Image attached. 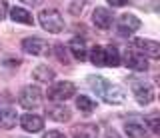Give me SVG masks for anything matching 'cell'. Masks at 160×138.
Segmentation results:
<instances>
[{
  "label": "cell",
  "instance_id": "6da1fadb",
  "mask_svg": "<svg viewBox=\"0 0 160 138\" xmlns=\"http://www.w3.org/2000/svg\"><path fill=\"white\" fill-rule=\"evenodd\" d=\"M38 20H40L44 30H48L52 34H58V32L64 30V18H62V14H60L58 10H52V8L42 10L38 14Z\"/></svg>",
  "mask_w": 160,
  "mask_h": 138
},
{
  "label": "cell",
  "instance_id": "7a4b0ae2",
  "mask_svg": "<svg viewBox=\"0 0 160 138\" xmlns=\"http://www.w3.org/2000/svg\"><path fill=\"white\" fill-rule=\"evenodd\" d=\"M76 94V86H74V82H54L52 86L48 88V98L50 100H56V102H64L68 100V98H72Z\"/></svg>",
  "mask_w": 160,
  "mask_h": 138
},
{
  "label": "cell",
  "instance_id": "3957f363",
  "mask_svg": "<svg viewBox=\"0 0 160 138\" xmlns=\"http://www.w3.org/2000/svg\"><path fill=\"white\" fill-rule=\"evenodd\" d=\"M130 86H132V90H134V96H136L138 104L146 106V104H150V102L154 100V88L150 84L138 80V78H130Z\"/></svg>",
  "mask_w": 160,
  "mask_h": 138
},
{
  "label": "cell",
  "instance_id": "277c9868",
  "mask_svg": "<svg viewBox=\"0 0 160 138\" xmlns=\"http://www.w3.org/2000/svg\"><path fill=\"white\" fill-rule=\"evenodd\" d=\"M20 106H24L26 110H32V108H38L42 104V92H40L38 86H26L22 92H20Z\"/></svg>",
  "mask_w": 160,
  "mask_h": 138
},
{
  "label": "cell",
  "instance_id": "5b68a950",
  "mask_svg": "<svg viewBox=\"0 0 160 138\" xmlns=\"http://www.w3.org/2000/svg\"><path fill=\"white\" fill-rule=\"evenodd\" d=\"M124 64H126L128 68H132V70H136V72H146L148 70L146 56L140 54L138 50H126V54H124Z\"/></svg>",
  "mask_w": 160,
  "mask_h": 138
},
{
  "label": "cell",
  "instance_id": "8992f818",
  "mask_svg": "<svg viewBox=\"0 0 160 138\" xmlns=\"http://www.w3.org/2000/svg\"><path fill=\"white\" fill-rule=\"evenodd\" d=\"M22 50L26 54H32V56H42V54H46L48 50V42L42 40V38H24L22 40Z\"/></svg>",
  "mask_w": 160,
  "mask_h": 138
},
{
  "label": "cell",
  "instance_id": "52a82bcc",
  "mask_svg": "<svg viewBox=\"0 0 160 138\" xmlns=\"http://www.w3.org/2000/svg\"><path fill=\"white\" fill-rule=\"evenodd\" d=\"M132 44L138 48L140 54H144V56H148V58H160V44L158 42L148 40V38H136Z\"/></svg>",
  "mask_w": 160,
  "mask_h": 138
},
{
  "label": "cell",
  "instance_id": "ba28073f",
  "mask_svg": "<svg viewBox=\"0 0 160 138\" xmlns=\"http://www.w3.org/2000/svg\"><path fill=\"white\" fill-rule=\"evenodd\" d=\"M140 28V20L134 14H122V16L118 18V32L122 34V36H128V34L136 32Z\"/></svg>",
  "mask_w": 160,
  "mask_h": 138
},
{
  "label": "cell",
  "instance_id": "9c48e42d",
  "mask_svg": "<svg viewBox=\"0 0 160 138\" xmlns=\"http://www.w3.org/2000/svg\"><path fill=\"white\" fill-rule=\"evenodd\" d=\"M20 126L26 132H30V134H36V132H40L44 128V118L38 116V114H22Z\"/></svg>",
  "mask_w": 160,
  "mask_h": 138
},
{
  "label": "cell",
  "instance_id": "30bf717a",
  "mask_svg": "<svg viewBox=\"0 0 160 138\" xmlns=\"http://www.w3.org/2000/svg\"><path fill=\"white\" fill-rule=\"evenodd\" d=\"M102 98L108 102V104H122V102L126 100V92H124L120 86L110 82V84L106 86V90L102 92Z\"/></svg>",
  "mask_w": 160,
  "mask_h": 138
},
{
  "label": "cell",
  "instance_id": "8fae6325",
  "mask_svg": "<svg viewBox=\"0 0 160 138\" xmlns=\"http://www.w3.org/2000/svg\"><path fill=\"white\" fill-rule=\"evenodd\" d=\"M68 50H70V54H72L76 60H80V62H84V60L88 58L86 42H84V38H80V36H76V38H72V40H70Z\"/></svg>",
  "mask_w": 160,
  "mask_h": 138
},
{
  "label": "cell",
  "instance_id": "7c38bea8",
  "mask_svg": "<svg viewBox=\"0 0 160 138\" xmlns=\"http://www.w3.org/2000/svg\"><path fill=\"white\" fill-rule=\"evenodd\" d=\"M92 22L96 24L98 28H102V30H108L110 26H112V22H114V16H112V12L106 10V8H96L92 14Z\"/></svg>",
  "mask_w": 160,
  "mask_h": 138
},
{
  "label": "cell",
  "instance_id": "4fadbf2b",
  "mask_svg": "<svg viewBox=\"0 0 160 138\" xmlns=\"http://www.w3.org/2000/svg\"><path fill=\"white\" fill-rule=\"evenodd\" d=\"M124 130H126V134H128L130 138H148V134H150L146 122H136V120L126 122Z\"/></svg>",
  "mask_w": 160,
  "mask_h": 138
},
{
  "label": "cell",
  "instance_id": "5bb4252c",
  "mask_svg": "<svg viewBox=\"0 0 160 138\" xmlns=\"http://www.w3.org/2000/svg\"><path fill=\"white\" fill-rule=\"evenodd\" d=\"M98 130L100 128L96 124H78L72 128V138H98Z\"/></svg>",
  "mask_w": 160,
  "mask_h": 138
},
{
  "label": "cell",
  "instance_id": "9a60e30c",
  "mask_svg": "<svg viewBox=\"0 0 160 138\" xmlns=\"http://www.w3.org/2000/svg\"><path fill=\"white\" fill-rule=\"evenodd\" d=\"M18 122V116L12 108H0V128L2 130H10Z\"/></svg>",
  "mask_w": 160,
  "mask_h": 138
},
{
  "label": "cell",
  "instance_id": "2e32d148",
  "mask_svg": "<svg viewBox=\"0 0 160 138\" xmlns=\"http://www.w3.org/2000/svg\"><path fill=\"white\" fill-rule=\"evenodd\" d=\"M48 116L56 122H68L70 120V108H66L64 104H58V106H50L48 108Z\"/></svg>",
  "mask_w": 160,
  "mask_h": 138
},
{
  "label": "cell",
  "instance_id": "e0dca14e",
  "mask_svg": "<svg viewBox=\"0 0 160 138\" xmlns=\"http://www.w3.org/2000/svg\"><path fill=\"white\" fill-rule=\"evenodd\" d=\"M32 76H34L36 82H52L54 80V70L48 68V66H44V64H38L32 70Z\"/></svg>",
  "mask_w": 160,
  "mask_h": 138
},
{
  "label": "cell",
  "instance_id": "ac0fdd59",
  "mask_svg": "<svg viewBox=\"0 0 160 138\" xmlns=\"http://www.w3.org/2000/svg\"><path fill=\"white\" fill-rule=\"evenodd\" d=\"M10 16H12V20H14V22L26 24V26H32V24H34V18H32V14H30L28 10H24V8H18V6H14L12 10H10Z\"/></svg>",
  "mask_w": 160,
  "mask_h": 138
},
{
  "label": "cell",
  "instance_id": "d6986e66",
  "mask_svg": "<svg viewBox=\"0 0 160 138\" xmlns=\"http://www.w3.org/2000/svg\"><path fill=\"white\" fill-rule=\"evenodd\" d=\"M76 108H78L80 112H82V114H90V112L96 110V102H94L90 96L80 94V96L76 98Z\"/></svg>",
  "mask_w": 160,
  "mask_h": 138
},
{
  "label": "cell",
  "instance_id": "ffe728a7",
  "mask_svg": "<svg viewBox=\"0 0 160 138\" xmlns=\"http://www.w3.org/2000/svg\"><path fill=\"white\" fill-rule=\"evenodd\" d=\"M90 60H92L94 66H106V52H104V46H94L90 50Z\"/></svg>",
  "mask_w": 160,
  "mask_h": 138
},
{
  "label": "cell",
  "instance_id": "44dd1931",
  "mask_svg": "<svg viewBox=\"0 0 160 138\" xmlns=\"http://www.w3.org/2000/svg\"><path fill=\"white\" fill-rule=\"evenodd\" d=\"M104 52H106V66H118L120 64V52L116 46H104Z\"/></svg>",
  "mask_w": 160,
  "mask_h": 138
},
{
  "label": "cell",
  "instance_id": "7402d4cb",
  "mask_svg": "<svg viewBox=\"0 0 160 138\" xmlns=\"http://www.w3.org/2000/svg\"><path fill=\"white\" fill-rule=\"evenodd\" d=\"M146 126H148V130L150 132H154V134H158L160 132V120H158V112H152V114H150L146 120Z\"/></svg>",
  "mask_w": 160,
  "mask_h": 138
},
{
  "label": "cell",
  "instance_id": "603a6c76",
  "mask_svg": "<svg viewBox=\"0 0 160 138\" xmlns=\"http://www.w3.org/2000/svg\"><path fill=\"white\" fill-rule=\"evenodd\" d=\"M54 54H56V58H58L60 62H64V64L70 62V58H68V48H64L62 44H54Z\"/></svg>",
  "mask_w": 160,
  "mask_h": 138
},
{
  "label": "cell",
  "instance_id": "cb8c5ba5",
  "mask_svg": "<svg viewBox=\"0 0 160 138\" xmlns=\"http://www.w3.org/2000/svg\"><path fill=\"white\" fill-rule=\"evenodd\" d=\"M84 8V0H72V4H70V12L74 14V16H78L80 12H82Z\"/></svg>",
  "mask_w": 160,
  "mask_h": 138
},
{
  "label": "cell",
  "instance_id": "d4e9b609",
  "mask_svg": "<svg viewBox=\"0 0 160 138\" xmlns=\"http://www.w3.org/2000/svg\"><path fill=\"white\" fill-rule=\"evenodd\" d=\"M44 138H66V136H64L60 130H48L46 134H44Z\"/></svg>",
  "mask_w": 160,
  "mask_h": 138
},
{
  "label": "cell",
  "instance_id": "484cf974",
  "mask_svg": "<svg viewBox=\"0 0 160 138\" xmlns=\"http://www.w3.org/2000/svg\"><path fill=\"white\" fill-rule=\"evenodd\" d=\"M8 14V4L4 2V0H0V20H4Z\"/></svg>",
  "mask_w": 160,
  "mask_h": 138
},
{
  "label": "cell",
  "instance_id": "4316f807",
  "mask_svg": "<svg viewBox=\"0 0 160 138\" xmlns=\"http://www.w3.org/2000/svg\"><path fill=\"white\" fill-rule=\"evenodd\" d=\"M106 2H110L112 6H124V4H128V0H106Z\"/></svg>",
  "mask_w": 160,
  "mask_h": 138
},
{
  "label": "cell",
  "instance_id": "83f0119b",
  "mask_svg": "<svg viewBox=\"0 0 160 138\" xmlns=\"http://www.w3.org/2000/svg\"><path fill=\"white\" fill-rule=\"evenodd\" d=\"M106 138H120V134L116 130H112V128H110V130H106Z\"/></svg>",
  "mask_w": 160,
  "mask_h": 138
},
{
  "label": "cell",
  "instance_id": "f1b7e54d",
  "mask_svg": "<svg viewBox=\"0 0 160 138\" xmlns=\"http://www.w3.org/2000/svg\"><path fill=\"white\" fill-rule=\"evenodd\" d=\"M20 2L28 4V6H36V4H40V2H42V0H20Z\"/></svg>",
  "mask_w": 160,
  "mask_h": 138
}]
</instances>
